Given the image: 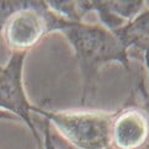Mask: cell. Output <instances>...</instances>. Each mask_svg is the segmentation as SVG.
Wrapping results in <instances>:
<instances>
[{"label": "cell", "instance_id": "4fadbf2b", "mask_svg": "<svg viewBox=\"0 0 149 149\" xmlns=\"http://www.w3.org/2000/svg\"><path fill=\"white\" fill-rule=\"evenodd\" d=\"M142 149H149V142H148V144H147L144 148H142Z\"/></svg>", "mask_w": 149, "mask_h": 149}, {"label": "cell", "instance_id": "7c38bea8", "mask_svg": "<svg viewBox=\"0 0 149 149\" xmlns=\"http://www.w3.org/2000/svg\"><path fill=\"white\" fill-rule=\"evenodd\" d=\"M0 120H5V121H14V122H20L16 117L10 115V113H6L4 111H0Z\"/></svg>", "mask_w": 149, "mask_h": 149}, {"label": "cell", "instance_id": "7a4b0ae2", "mask_svg": "<svg viewBox=\"0 0 149 149\" xmlns=\"http://www.w3.org/2000/svg\"><path fill=\"white\" fill-rule=\"evenodd\" d=\"M32 113L47 120L61 137L77 149H109L113 112L53 111L32 106Z\"/></svg>", "mask_w": 149, "mask_h": 149}, {"label": "cell", "instance_id": "5b68a950", "mask_svg": "<svg viewBox=\"0 0 149 149\" xmlns=\"http://www.w3.org/2000/svg\"><path fill=\"white\" fill-rule=\"evenodd\" d=\"M149 142V120L137 102L134 93L113 112L111 122V147L113 149H142Z\"/></svg>", "mask_w": 149, "mask_h": 149}, {"label": "cell", "instance_id": "8992f818", "mask_svg": "<svg viewBox=\"0 0 149 149\" xmlns=\"http://www.w3.org/2000/svg\"><path fill=\"white\" fill-rule=\"evenodd\" d=\"M113 35L128 51L134 48L141 52L149 47V9L144 8L123 27L113 31Z\"/></svg>", "mask_w": 149, "mask_h": 149}, {"label": "cell", "instance_id": "8fae6325", "mask_svg": "<svg viewBox=\"0 0 149 149\" xmlns=\"http://www.w3.org/2000/svg\"><path fill=\"white\" fill-rule=\"evenodd\" d=\"M142 54V58H143V62H144V65L147 68V72H148V78H149V47H147V48H144L143 51L139 52ZM147 93L149 95V86L147 89Z\"/></svg>", "mask_w": 149, "mask_h": 149}, {"label": "cell", "instance_id": "277c9868", "mask_svg": "<svg viewBox=\"0 0 149 149\" xmlns=\"http://www.w3.org/2000/svg\"><path fill=\"white\" fill-rule=\"evenodd\" d=\"M27 53L11 52L6 65L0 70V111L15 116L30 130L37 149H43V138L32 117V104L24 85V65Z\"/></svg>", "mask_w": 149, "mask_h": 149}, {"label": "cell", "instance_id": "9c48e42d", "mask_svg": "<svg viewBox=\"0 0 149 149\" xmlns=\"http://www.w3.org/2000/svg\"><path fill=\"white\" fill-rule=\"evenodd\" d=\"M51 125V123H49ZM51 139H52V143H53V146L56 147V149H77V148H74L72 144H69V143L64 139L63 137H61L58 133L54 131L51 127ZM109 149H113L112 147H110Z\"/></svg>", "mask_w": 149, "mask_h": 149}, {"label": "cell", "instance_id": "52a82bcc", "mask_svg": "<svg viewBox=\"0 0 149 149\" xmlns=\"http://www.w3.org/2000/svg\"><path fill=\"white\" fill-rule=\"evenodd\" d=\"M26 0H0V35L8 19L25 5Z\"/></svg>", "mask_w": 149, "mask_h": 149}, {"label": "cell", "instance_id": "3957f363", "mask_svg": "<svg viewBox=\"0 0 149 149\" xmlns=\"http://www.w3.org/2000/svg\"><path fill=\"white\" fill-rule=\"evenodd\" d=\"M69 20L48 8L46 1L26 0L3 29V40L11 52L29 53L51 32H59Z\"/></svg>", "mask_w": 149, "mask_h": 149}, {"label": "cell", "instance_id": "5bb4252c", "mask_svg": "<svg viewBox=\"0 0 149 149\" xmlns=\"http://www.w3.org/2000/svg\"><path fill=\"white\" fill-rule=\"evenodd\" d=\"M1 68H3V67H1V65H0V70H1Z\"/></svg>", "mask_w": 149, "mask_h": 149}, {"label": "cell", "instance_id": "6da1fadb", "mask_svg": "<svg viewBox=\"0 0 149 149\" xmlns=\"http://www.w3.org/2000/svg\"><path fill=\"white\" fill-rule=\"evenodd\" d=\"M74 52L81 74L83 106L91 102L96 95L99 73L110 63H117L131 72L128 49L120 40L100 24L68 21L61 31Z\"/></svg>", "mask_w": 149, "mask_h": 149}, {"label": "cell", "instance_id": "30bf717a", "mask_svg": "<svg viewBox=\"0 0 149 149\" xmlns=\"http://www.w3.org/2000/svg\"><path fill=\"white\" fill-rule=\"evenodd\" d=\"M42 138H43V149H56V147L53 146L52 139H51V125L49 122L42 118Z\"/></svg>", "mask_w": 149, "mask_h": 149}, {"label": "cell", "instance_id": "ba28073f", "mask_svg": "<svg viewBox=\"0 0 149 149\" xmlns=\"http://www.w3.org/2000/svg\"><path fill=\"white\" fill-rule=\"evenodd\" d=\"M136 96H138L137 102L141 105V107L146 111V113L148 116V120H149V95L147 93V89H146V85H144V81L141 80L138 83L137 88H136Z\"/></svg>", "mask_w": 149, "mask_h": 149}]
</instances>
